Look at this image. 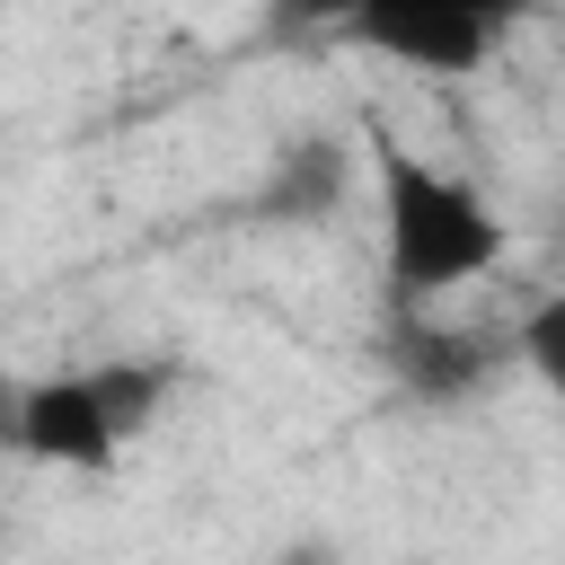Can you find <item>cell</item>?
I'll use <instances>...</instances> for the list:
<instances>
[{"label":"cell","instance_id":"cell-1","mask_svg":"<svg viewBox=\"0 0 565 565\" xmlns=\"http://www.w3.org/2000/svg\"><path fill=\"white\" fill-rule=\"evenodd\" d=\"M371 159H380V256H388V291L406 309H424V300L503 265V221L486 212L477 185H459L450 168L415 159L388 132L371 141Z\"/></svg>","mask_w":565,"mask_h":565},{"label":"cell","instance_id":"cell-8","mask_svg":"<svg viewBox=\"0 0 565 565\" xmlns=\"http://www.w3.org/2000/svg\"><path fill=\"white\" fill-rule=\"evenodd\" d=\"M9 433H18V388L0 380V441H9Z\"/></svg>","mask_w":565,"mask_h":565},{"label":"cell","instance_id":"cell-6","mask_svg":"<svg viewBox=\"0 0 565 565\" xmlns=\"http://www.w3.org/2000/svg\"><path fill=\"white\" fill-rule=\"evenodd\" d=\"M168 362H97L88 371V388H97V406H106V424L132 441V433H150L159 424V397H168Z\"/></svg>","mask_w":565,"mask_h":565},{"label":"cell","instance_id":"cell-5","mask_svg":"<svg viewBox=\"0 0 565 565\" xmlns=\"http://www.w3.org/2000/svg\"><path fill=\"white\" fill-rule=\"evenodd\" d=\"M344 185H353V150H344L335 132H300V141L274 150L256 212H274V221H327V212L344 203Z\"/></svg>","mask_w":565,"mask_h":565},{"label":"cell","instance_id":"cell-3","mask_svg":"<svg viewBox=\"0 0 565 565\" xmlns=\"http://www.w3.org/2000/svg\"><path fill=\"white\" fill-rule=\"evenodd\" d=\"M380 362L397 371V388H415L424 406H459L468 388H486V371L503 362V344L494 335H477V327H450V318H433V309H388V327H380Z\"/></svg>","mask_w":565,"mask_h":565},{"label":"cell","instance_id":"cell-7","mask_svg":"<svg viewBox=\"0 0 565 565\" xmlns=\"http://www.w3.org/2000/svg\"><path fill=\"white\" fill-rule=\"evenodd\" d=\"M512 353L547 380V397L565 406V300H539L530 318H521V335H512Z\"/></svg>","mask_w":565,"mask_h":565},{"label":"cell","instance_id":"cell-9","mask_svg":"<svg viewBox=\"0 0 565 565\" xmlns=\"http://www.w3.org/2000/svg\"><path fill=\"white\" fill-rule=\"evenodd\" d=\"M282 565H318V547H291V556H282Z\"/></svg>","mask_w":565,"mask_h":565},{"label":"cell","instance_id":"cell-2","mask_svg":"<svg viewBox=\"0 0 565 565\" xmlns=\"http://www.w3.org/2000/svg\"><path fill=\"white\" fill-rule=\"evenodd\" d=\"M282 18L291 26H335L362 53H388L406 71L450 79V71H477L503 44L521 0H282Z\"/></svg>","mask_w":565,"mask_h":565},{"label":"cell","instance_id":"cell-4","mask_svg":"<svg viewBox=\"0 0 565 565\" xmlns=\"http://www.w3.org/2000/svg\"><path fill=\"white\" fill-rule=\"evenodd\" d=\"M9 441H18L26 459H44V468H79V477H97V468L124 459V433L106 424L88 371H62V380L18 388V433H9Z\"/></svg>","mask_w":565,"mask_h":565}]
</instances>
